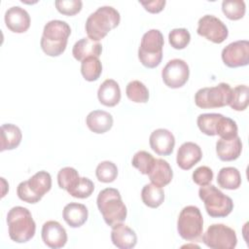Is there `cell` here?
<instances>
[{
    "label": "cell",
    "mask_w": 249,
    "mask_h": 249,
    "mask_svg": "<svg viewBox=\"0 0 249 249\" xmlns=\"http://www.w3.org/2000/svg\"><path fill=\"white\" fill-rule=\"evenodd\" d=\"M212 179H213V171L208 166L201 165L193 172V181L200 187L209 185Z\"/></svg>",
    "instance_id": "obj_40"
},
{
    "label": "cell",
    "mask_w": 249,
    "mask_h": 249,
    "mask_svg": "<svg viewBox=\"0 0 249 249\" xmlns=\"http://www.w3.org/2000/svg\"><path fill=\"white\" fill-rule=\"evenodd\" d=\"M22 133L18 126L13 124H4L1 125V145L0 151L14 150L21 142Z\"/></svg>",
    "instance_id": "obj_24"
},
{
    "label": "cell",
    "mask_w": 249,
    "mask_h": 249,
    "mask_svg": "<svg viewBox=\"0 0 249 249\" xmlns=\"http://www.w3.org/2000/svg\"><path fill=\"white\" fill-rule=\"evenodd\" d=\"M96 204L104 222L111 228L123 223L127 214L120 192L115 188H106L99 192Z\"/></svg>",
    "instance_id": "obj_3"
},
{
    "label": "cell",
    "mask_w": 249,
    "mask_h": 249,
    "mask_svg": "<svg viewBox=\"0 0 249 249\" xmlns=\"http://www.w3.org/2000/svg\"><path fill=\"white\" fill-rule=\"evenodd\" d=\"M220 116L221 114H218V113L200 114L196 120V124L199 130L208 136H215L216 125Z\"/></svg>",
    "instance_id": "obj_33"
},
{
    "label": "cell",
    "mask_w": 249,
    "mask_h": 249,
    "mask_svg": "<svg viewBox=\"0 0 249 249\" xmlns=\"http://www.w3.org/2000/svg\"><path fill=\"white\" fill-rule=\"evenodd\" d=\"M201 158L202 151L197 144L194 142H185L177 151L176 162L181 169L189 170L196 164Z\"/></svg>",
    "instance_id": "obj_16"
},
{
    "label": "cell",
    "mask_w": 249,
    "mask_h": 249,
    "mask_svg": "<svg viewBox=\"0 0 249 249\" xmlns=\"http://www.w3.org/2000/svg\"><path fill=\"white\" fill-rule=\"evenodd\" d=\"M191 41V34L186 28H174L168 34V42L176 50L185 49Z\"/></svg>",
    "instance_id": "obj_37"
},
{
    "label": "cell",
    "mask_w": 249,
    "mask_h": 249,
    "mask_svg": "<svg viewBox=\"0 0 249 249\" xmlns=\"http://www.w3.org/2000/svg\"><path fill=\"white\" fill-rule=\"evenodd\" d=\"M94 191L93 182L87 177H80V180L75 185L73 189H71L68 194L73 197L77 198H87L91 196Z\"/></svg>",
    "instance_id": "obj_38"
},
{
    "label": "cell",
    "mask_w": 249,
    "mask_h": 249,
    "mask_svg": "<svg viewBox=\"0 0 249 249\" xmlns=\"http://www.w3.org/2000/svg\"><path fill=\"white\" fill-rule=\"evenodd\" d=\"M7 224L9 236L17 243L29 241L36 231V224L30 211L22 206H15L9 210Z\"/></svg>",
    "instance_id": "obj_4"
},
{
    "label": "cell",
    "mask_w": 249,
    "mask_h": 249,
    "mask_svg": "<svg viewBox=\"0 0 249 249\" xmlns=\"http://www.w3.org/2000/svg\"><path fill=\"white\" fill-rule=\"evenodd\" d=\"M149 143L151 149L160 156H169L172 154L175 146V138L172 132L165 128L154 130L150 137Z\"/></svg>",
    "instance_id": "obj_14"
},
{
    "label": "cell",
    "mask_w": 249,
    "mask_h": 249,
    "mask_svg": "<svg viewBox=\"0 0 249 249\" xmlns=\"http://www.w3.org/2000/svg\"><path fill=\"white\" fill-rule=\"evenodd\" d=\"M125 93L129 100L135 103H146L149 100V90L140 81L134 80L127 84Z\"/></svg>",
    "instance_id": "obj_29"
},
{
    "label": "cell",
    "mask_w": 249,
    "mask_h": 249,
    "mask_svg": "<svg viewBox=\"0 0 249 249\" xmlns=\"http://www.w3.org/2000/svg\"><path fill=\"white\" fill-rule=\"evenodd\" d=\"M80 180L78 171L70 166L61 168L57 173V183L60 189L65 190L67 193L75 187Z\"/></svg>",
    "instance_id": "obj_32"
},
{
    "label": "cell",
    "mask_w": 249,
    "mask_h": 249,
    "mask_svg": "<svg viewBox=\"0 0 249 249\" xmlns=\"http://www.w3.org/2000/svg\"><path fill=\"white\" fill-rule=\"evenodd\" d=\"M201 238L203 243L212 249H233L237 244L235 231L224 224L209 226Z\"/></svg>",
    "instance_id": "obj_9"
},
{
    "label": "cell",
    "mask_w": 249,
    "mask_h": 249,
    "mask_svg": "<svg viewBox=\"0 0 249 249\" xmlns=\"http://www.w3.org/2000/svg\"><path fill=\"white\" fill-rule=\"evenodd\" d=\"M219 187L226 190H236L241 185V175L237 168L227 166L220 169L217 175Z\"/></svg>",
    "instance_id": "obj_25"
},
{
    "label": "cell",
    "mask_w": 249,
    "mask_h": 249,
    "mask_svg": "<svg viewBox=\"0 0 249 249\" xmlns=\"http://www.w3.org/2000/svg\"><path fill=\"white\" fill-rule=\"evenodd\" d=\"M248 87L246 85H238L231 90L230 106L235 111H244L248 107Z\"/></svg>",
    "instance_id": "obj_31"
},
{
    "label": "cell",
    "mask_w": 249,
    "mask_h": 249,
    "mask_svg": "<svg viewBox=\"0 0 249 249\" xmlns=\"http://www.w3.org/2000/svg\"><path fill=\"white\" fill-rule=\"evenodd\" d=\"M113 123L112 115L103 110H93L86 118V124L89 129L97 134H102L110 130Z\"/></svg>",
    "instance_id": "obj_19"
},
{
    "label": "cell",
    "mask_w": 249,
    "mask_h": 249,
    "mask_svg": "<svg viewBox=\"0 0 249 249\" xmlns=\"http://www.w3.org/2000/svg\"><path fill=\"white\" fill-rule=\"evenodd\" d=\"M17 195L19 197V199H21L22 201H25L27 203H37L39 202L42 198L38 196H36L31 189L29 188L27 181H23L20 182L17 188Z\"/></svg>",
    "instance_id": "obj_41"
},
{
    "label": "cell",
    "mask_w": 249,
    "mask_h": 249,
    "mask_svg": "<svg viewBox=\"0 0 249 249\" xmlns=\"http://www.w3.org/2000/svg\"><path fill=\"white\" fill-rule=\"evenodd\" d=\"M242 151V142L238 135L230 138H220L216 143V153L223 161H231L239 158Z\"/></svg>",
    "instance_id": "obj_17"
},
{
    "label": "cell",
    "mask_w": 249,
    "mask_h": 249,
    "mask_svg": "<svg viewBox=\"0 0 249 249\" xmlns=\"http://www.w3.org/2000/svg\"><path fill=\"white\" fill-rule=\"evenodd\" d=\"M237 131L236 123L232 119L221 114L216 125V135H219L220 138L223 139H230L236 136Z\"/></svg>",
    "instance_id": "obj_34"
},
{
    "label": "cell",
    "mask_w": 249,
    "mask_h": 249,
    "mask_svg": "<svg viewBox=\"0 0 249 249\" xmlns=\"http://www.w3.org/2000/svg\"><path fill=\"white\" fill-rule=\"evenodd\" d=\"M97 97L99 102L107 107L116 106L121 100V89L113 79L105 80L98 88Z\"/></svg>",
    "instance_id": "obj_22"
},
{
    "label": "cell",
    "mask_w": 249,
    "mask_h": 249,
    "mask_svg": "<svg viewBox=\"0 0 249 249\" xmlns=\"http://www.w3.org/2000/svg\"><path fill=\"white\" fill-rule=\"evenodd\" d=\"M232 89L227 83L199 89L195 94V103L202 109L221 108L230 104Z\"/></svg>",
    "instance_id": "obj_8"
},
{
    "label": "cell",
    "mask_w": 249,
    "mask_h": 249,
    "mask_svg": "<svg viewBox=\"0 0 249 249\" xmlns=\"http://www.w3.org/2000/svg\"><path fill=\"white\" fill-rule=\"evenodd\" d=\"M223 62L231 68L246 66L249 63V42L238 40L226 46L222 51Z\"/></svg>",
    "instance_id": "obj_12"
},
{
    "label": "cell",
    "mask_w": 249,
    "mask_h": 249,
    "mask_svg": "<svg viewBox=\"0 0 249 249\" xmlns=\"http://www.w3.org/2000/svg\"><path fill=\"white\" fill-rule=\"evenodd\" d=\"M111 240L117 248L131 249L137 243V235L132 229L120 223L112 228Z\"/></svg>",
    "instance_id": "obj_18"
},
{
    "label": "cell",
    "mask_w": 249,
    "mask_h": 249,
    "mask_svg": "<svg viewBox=\"0 0 249 249\" xmlns=\"http://www.w3.org/2000/svg\"><path fill=\"white\" fill-rule=\"evenodd\" d=\"M146 11L151 14H158L161 12L165 6V0H155V1H148V2H139Z\"/></svg>",
    "instance_id": "obj_42"
},
{
    "label": "cell",
    "mask_w": 249,
    "mask_h": 249,
    "mask_svg": "<svg viewBox=\"0 0 249 249\" xmlns=\"http://www.w3.org/2000/svg\"><path fill=\"white\" fill-rule=\"evenodd\" d=\"M95 175L98 181L102 183H111L118 176L117 165L109 160H104L98 163L95 169Z\"/></svg>",
    "instance_id": "obj_35"
},
{
    "label": "cell",
    "mask_w": 249,
    "mask_h": 249,
    "mask_svg": "<svg viewBox=\"0 0 249 249\" xmlns=\"http://www.w3.org/2000/svg\"><path fill=\"white\" fill-rule=\"evenodd\" d=\"M163 44V35L160 30L151 29L144 33L138 49V58L143 66L156 68L160 64Z\"/></svg>",
    "instance_id": "obj_5"
},
{
    "label": "cell",
    "mask_w": 249,
    "mask_h": 249,
    "mask_svg": "<svg viewBox=\"0 0 249 249\" xmlns=\"http://www.w3.org/2000/svg\"><path fill=\"white\" fill-rule=\"evenodd\" d=\"M56 10L65 16H75L83 7L81 0H57L54 2Z\"/></svg>",
    "instance_id": "obj_39"
},
{
    "label": "cell",
    "mask_w": 249,
    "mask_h": 249,
    "mask_svg": "<svg viewBox=\"0 0 249 249\" xmlns=\"http://www.w3.org/2000/svg\"><path fill=\"white\" fill-rule=\"evenodd\" d=\"M196 32L215 44L223 43L229 35L227 25L220 18L212 15H205L198 19Z\"/></svg>",
    "instance_id": "obj_10"
},
{
    "label": "cell",
    "mask_w": 249,
    "mask_h": 249,
    "mask_svg": "<svg viewBox=\"0 0 249 249\" xmlns=\"http://www.w3.org/2000/svg\"><path fill=\"white\" fill-rule=\"evenodd\" d=\"M222 11L229 19L238 20L245 15V2L242 0H224L222 2Z\"/></svg>",
    "instance_id": "obj_30"
},
{
    "label": "cell",
    "mask_w": 249,
    "mask_h": 249,
    "mask_svg": "<svg viewBox=\"0 0 249 249\" xmlns=\"http://www.w3.org/2000/svg\"><path fill=\"white\" fill-rule=\"evenodd\" d=\"M155 160L156 159L153 157L152 154L146 151H138L137 153L134 154L131 160V164L136 169H138L141 174L148 175L151 168L153 167Z\"/></svg>",
    "instance_id": "obj_36"
},
{
    "label": "cell",
    "mask_w": 249,
    "mask_h": 249,
    "mask_svg": "<svg viewBox=\"0 0 249 249\" xmlns=\"http://www.w3.org/2000/svg\"><path fill=\"white\" fill-rule=\"evenodd\" d=\"M121 20L120 13L111 6L99 7L91 13L86 20V32L93 41L103 39L112 29L116 28Z\"/></svg>",
    "instance_id": "obj_2"
},
{
    "label": "cell",
    "mask_w": 249,
    "mask_h": 249,
    "mask_svg": "<svg viewBox=\"0 0 249 249\" xmlns=\"http://www.w3.org/2000/svg\"><path fill=\"white\" fill-rule=\"evenodd\" d=\"M141 198L146 206L157 208L164 200V192L160 187L153 183L146 184L141 191Z\"/></svg>",
    "instance_id": "obj_27"
},
{
    "label": "cell",
    "mask_w": 249,
    "mask_h": 249,
    "mask_svg": "<svg viewBox=\"0 0 249 249\" xmlns=\"http://www.w3.org/2000/svg\"><path fill=\"white\" fill-rule=\"evenodd\" d=\"M198 196L204 203L207 214L212 218H224L231 214L233 209L232 199L214 185L209 184L200 187Z\"/></svg>",
    "instance_id": "obj_6"
},
{
    "label": "cell",
    "mask_w": 249,
    "mask_h": 249,
    "mask_svg": "<svg viewBox=\"0 0 249 249\" xmlns=\"http://www.w3.org/2000/svg\"><path fill=\"white\" fill-rule=\"evenodd\" d=\"M101 53L102 45L98 41H93L89 37H85L77 41L72 49V54L74 58L81 62L90 56L99 57Z\"/></svg>",
    "instance_id": "obj_20"
},
{
    "label": "cell",
    "mask_w": 249,
    "mask_h": 249,
    "mask_svg": "<svg viewBox=\"0 0 249 249\" xmlns=\"http://www.w3.org/2000/svg\"><path fill=\"white\" fill-rule=\"evenodd\" d=\"M27 184L31 191L42 198L52 188L51 174L45 170L38 171L27 180Z\"/></svg>",
    "instance_id": "obj_26"
},
{
    "label": "cell",
    "mask_w": 249,
    "mask_h": 249,
    "mask_svg": "<svg viewBox=\"0 0 249 249\" xmlns=\"http://www.w3.org/2000/svg\"><path fill=\"white\" fill-rule=\"evenodd\" d=\"M5 24L12 32L23 33L30 26V16L26 10L18 6L9 8L4 16Z\"/></svg>",
    "instance_id": "obj_15"
},
{
    "label": "cell",
    "mask_w": 249,
    "mask_h": 249,
    "mask_svg": "<svg viewBox=\"0 0 249 249\" xmlns=\"http://www.w3.org/2000/svg\"><path fill=\"white\" fill-rule=\"evenodd\" d=\"M41 236L44 243L52 249L62 248L67 242L66 230L57 221L52 220L44 223Z\"/></svg>",
    "instance_id": "obj_13"
},
{
    "label": "cell",
    "mask_w": 249,
    "mask_h": 249,
    "mask_svg": "<svg viewBox=\"0 0 249 249\" xmlns=\"http://www.w3.org/2000/svg\"><path fill=\"white\" fill-rule=\"evenodd\" d=\"M81 73L88 82L98 80L102 73V64L98 57L90 56L84 59L81 63Z\"/></svg>",
    "instance_id": "obj_28"
},
{
    "label": "cell",
    "mask_w": 249,
    "mask_h": 249,
    "mask_svg": "<svg viewBox=\"0 0 249 249\" xmlns=\"http://www.w3.org/2000/svg\"><path fill=\"white\" fill-rule=\"evenodd\" d=\"M179 235L187 241H197L203 231V218L198 207L185 206L179 213L177 220Z\"/></svg>",
    "instance_id": "obj_7"
},
{
    "label": "cell",
    "mask_w": 249,
    "mask_h": 249,
    "mask_svg": "<svg viewBox=\"0 0 249 249\" xmlns=\"http://www.w3.org/2000/svg\"><path fill=\"white\" fill-rule=\"evenodd\" d=\"M71 28L66 21L53 19L46 23L40 41L42 51L49 56H58L65 51Z\"/></svg>",
    "instance_id": "obj_1"
},
{
    "label": "cell",
    "mask_w": 249,
    "mask_h": 249,
    "mask_svg": "<svg viewBox=\"0 0 249 249\" xmlns=\"http://www.w3.org/2000/svg\"><path fill=\"white\" fill-rule=\"evenodd\" d=\"M190 68L188 63L180 58L169 60L161 71V78L165 86L171 89L183 87L189 80Z\"/></svg>",
    "instance_id": "obj_11"
},
{
    "label": "cell",
    "mask_w": 249,
    "mask_h": 249,
    "mask_svg": "<svg viewBox=\"0 0 249 249\" xmlns=\"http://www.w3.org/2000/svg\"><path fill=\"white\" fill-rule=\"evenodd\" d=\"M62 217L71 228H80L88 220L89 210L86 205L78 202L66 204L62 211Z\"/></svg>",
    "instance_id": "obj_21"
},
{
    "label": "cell",
    "mask_w": 249,
    "mask_h": 249,
    "mask_svg": "<svg viewBox=\"0 0 249 249\" xmlns=\"http://www.w3.org/2000/svg\"><path fill=\"white\" fill-rule=\"evenodd\" d=\"M148 176L153 184L161 188L171 182L173 172L170 164L166 160L162 159H156Z\"/></svg>",
    "instance_id": "obj_23"
}]
</instances>
